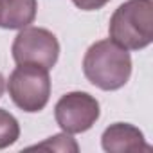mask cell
I'll list each match as a JSON object with an SVG mask.
<instances>
[{"label":"cell","mask_w":153,"mask_h":153,"mask_svg":"<svg viewBox=\"0 0 153 153\" xmlns=\"http://www.w3.org/2000/svg\"><path fill=\"white\" fill-rule=\"evenodd\" d=\"M85 78L101 90H119L131 76V56L112 40H99L88 47L83 58Z\"/></svg>","instance_id":"6da1fadb"},{"label":"cell","mask_w":153,"mask_h":153,"mask_svg":"<svg viewBox=\"0 0 153 153\" xmlns=\"http://www.w3.org/2000/svg\"><path fill=\"white\" fill-rule=\"evenodd\" d=\"M108 33L112 42L126 51L146 49L153 42V2L128 0L110 18Z\"/></svg>","instance_id":"7a4b0ae2"},{"label":"cell","mask_w":153,"mask_h":153,"mask_svg":"<svg viewBox=\"0 0 153 153\" xmlns=\"http://www.w3.org/2000/svg\"><path fill=\"white\" fill-rule=\"evenodd\" d=\"M7 90L13 103L27 112H42L51 97L49 70L38 65H18L7 81Z\"/></svg>","instance_id":"3957f363"},{"label":"cell","mask_w":153,"mask_h":153,"mask_svg":"<svg viewBox=\"0 0 153 153\" xmlns=\"http://www.w3.org/2000/svg\"><path fill=\"white\" fill-rule=\"evenodd\" d=\"M16 65H38L51 70L59 56L58 38L43 27H24L11 47Z\"/></svg>","instance_id":"277c9868"},{"label":"cell","mask_w":153,"mask_h":153,"mask_svg":"<svg viewBox=\"0 0 153 153\" xmlns=\"http://www.w3.org/2000/svg\"><path fill=\"white\" fill-rule=\"evenodd\" d=\"M99 103L87 92H68L56 103L54 117L65 133H83L99 119Z\"/></svg>","instance_id":"5b68a950"},{"label":"cell","mask_w":153,"mask_h":153,"mask_svg":"<svg viewBox=\"0 0 153 153\" xmlns=\"http://www.w3.org/2000/svg\"><path fill=\"white\" fill-rule=\"evenodd\" d=\"M103 149L108 153H128V151H149L151 148L144 140V133L128 123L110 124L101 137Z\"/></svg>","instance_id":"8992f818"},{"label":"cell","mask_w":153,"mask_h":153,"mask_svg":"<svg viewBox=\"0 0 153 153\" xmlns=\"http://www.w3.org/2000/svg\"><path fill=\"white\" fill-rule=\"evenodd\" d=\"M36 0H0V27L24 29L36 18Z\"/></svg>","instance_id":"52a82bcc"},{"label":"cell","mask_w":153,"mask_h":153,"mask_svg":"<svg viewBox=\"0 0 153 153\" xmlns=\"http://www.w3.org/2000/svg\"><path fill=\"white\" fill-rule=\"evenodd\" d=\"M20 137V124L4 108H0V149L13 146Z\"/></svg>","instance_id":"ba28073f"},{"label":"cell","mask_w":153,"mask_h":153,"mask_svg":"<svg viewBox=\"0 0 153 153\" xmlns=\"http://www.w3.org/2000/svg\"><path fill=\"white\" fill-rule=\"evenodd\" d=\"M33 148L38 149H52V151H78V144L74 142V139L70 137V133H59L54 137H49V140L36 144Z\"/></svg>","instance_id":"9c48e42d"},{"label":"cell","mask_w":153,"mask_h":153,"mask_svg":"<svg viewBox=\"0 0 153 153\" xmlns=\"http://www.w3.org/2000/svg\"><path fill=\"white\" fill-rule=\"evenodd\" d=\"M110 0H72V4L76 7H79L81 11H97L105 7Z\"/></svg>","instance_id":"30bf717a"},{"label":"cell","mask_w":153,"mask_h":153,"mask_svg":"<svg viewBox=\"0 0 153 153\" xmlns=\"http://www.w3.org/2000/svg\"><path fill=\"white\" fill-rule=\"evenodd\" d=\"M4 90H6V79H4V76L0 74V97L4 96Z\"/></svg>","instance_id":"8fae6325"}]
</instances>
